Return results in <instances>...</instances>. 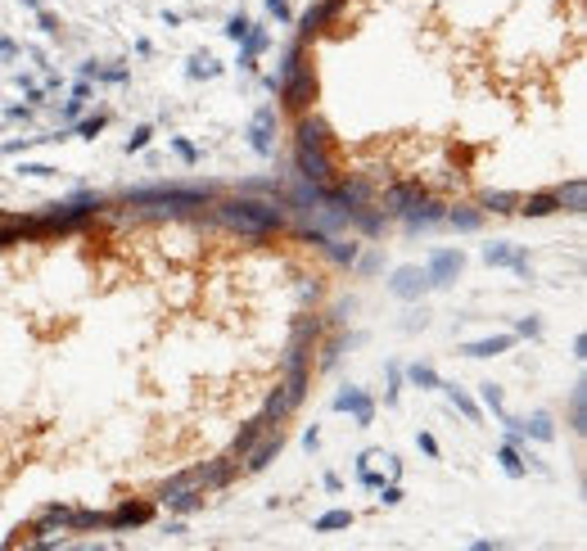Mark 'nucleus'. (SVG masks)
Here are the masks:
<instances>
[{
    "instance_id": "nucleus-1",
    "label": "nucleus",
    "mask_w": 587,
    "mask_h": 551,
    "mask_svg": "<svg viewBox=\"0 0 587 551\" xmlns=\"http://www.w3.org/2000/svg\"><path fill=\"white\" fill-rule=\"evenodd\" d=\"M294 158H298V172L307 181L321 186L330 176V154H325V127L316 118H303L298 122V145H294Z\"/></svg>"
},
{
    "instance_id": "nucleus-2",
    "label": "nucleus",
    "mask_w": 587,
    "mask_h": 551,
    "mask_svg": "<svg viewBox=\"0 0 587 551\" xmlns=\"http://www.w3.org/2000/svg\"><path fill=\"white\" fill-rule=\"evenodd\" d=\"M213 190L208 186H154V190H127V204H208Z\"/></svg>"
},
{
    "instance_id": "nucleus-3",
    "label": "nucleus",
    "mask_w": 587,
    "mask_h": 551,
    "mask_svg": "<svg viewBox=\"0 0 587 551\" xmlns=\"http://www.w3.org/2000/svg\"><path fill=\"white\" fill-rule=\"evenodd\" d=\"M226 217H235V222H248V226H281V208H267V204H253V199H235V204H226Z\"/></svg>"
},
{
    "instance_id": "nucleus-4",
    "label": "nucleus",
    "mask_w": 587,
    "mask_h": 551,
    "mask_svg": "<svg viewBox=\"0 0 587 551\" xmlns=\"http://www.w3.org/2000/svg\"><path fill=\"white\" fill-rule=\"evenodd\" d=\"M461 267H466L461 249H443V253H434V258H429V267H425V271H429V285H447Z\"/></svg>"
},
{
    "instance_id": "nucleus-5",
    "label": "nucleus",
    "mask_w": 587,
    "mask_h": 551,
    "mask_svg": "<svg viewBox=\"0 0 587 551\" xmlns=\"http://www.w3.org/2000/svg\"><path fill=\"white\" fill-rule=\"evenodd\" d=\"M334 412H352L357 416V425H371V416H375V402L362 388H343L339 398H334Z\"/></svg>"
},
{
    "instance_id": "nucleus-6",
    "label": "nucleus",
    "mask_w": 587,
    "mask_h": 551,
    "mask_svg": "<svg viewBox=\"0 0 587 551\" xmlns=\"http://www.w3.org/2000/svg\"><path fill=\"white\" fill-rule=\"evenodd\" d=\"M154 515V506H118L113 515H104V529H127V524H145V520Z\"/></svg>"
},
{
    "instance_id": "nucleus-7",
    "label": "nucleus",
    "mask_w": 587,
    "mask_h": 551,
    "mask_svg": "<svg viewBox=\"0 0 587 551\" xmlns=\"http://www.w3.org/2000/svg\"><path fill=\"white\" fill-rule=\"evenodd\" d=\"M425 285H429V271H420V267H402L398 276H393V294H402V299L420 294Z\"/></svg>"
},
{
    "instance_id": "nucleus-8",
    "label": "nucleus",
    "mask_w": 587,
    "mask_h": 551,
    "mask_svg": "<svg viewBox=\"0 0 587 551\" xmlns=\"http://www.w3.org/2000/svg\"><path fill=\"white\" fill-rule=\"evenodd\" d=\"M511 344H515V335H493V339H475V344H466L461 353H466V357H497V353H506Z\"/></svg>"
},
{
    "instance_id": "nucleus-9",
    "label": "nucleus",
    "mask_w": 587,
    "mask_h": 551,
    "mask_svg": "<svg viewBox=\"0 0 587 551\" xmlns=\"http://www.w3.org/2000/svg\"><path fill=\"white\" fill-rule=\"evenodd\" d=\"M272 122H276V109H258V118H253V149L258 154H272Z\"/></svg>"
},
{
    "instance_id": "nucleus-10",
    "label": "nucleus",
    "mask_w": 587,
    "mask_h": 551,
    "mask_svg": "<svg viewBox=\"0 0 587 551\" xmlns=\"http://www.w3.org/2000/svg\"><path fill=\"white\" fill-rule=\"evenodd\" d=\"M484 262H488V267H515V271H528V258H524V253H506V249H497V244H488V249H484Z\"/></svg>"
},
{
    "instance_id": "nucleus-11",
    "label": "nucleus",
    "mask_w": 587,
    "mask_h": 551,
    "mask_svg": "<svg viewBox=\"0 0 587 551\" xmlns=\"http://www.w3.org/2000/svg\"><path fill=\"white\" fill-rule=\"evenodd\" d=\"M519 213H528V217H547V213H556V195H528V199H519Z\"/></svg>"
},
{
    "instance_id": "nucleus-12",
    "label": "nucleus",
    "mask_w": 587,
    "mask_h": 551,
    "mask_svg": "<svg viewBox=\"0 0 587 551\" xmlns=\"http://www.w3.org/2000/svg\"><path fill=\"white\" fill-rule=\"evenodd\" d=\"M262 50H267V32H258V27H253V32L244 36V54H239V63H244V68H253V59H258Z\"/></svg>"
},
{
    "instance_id": "nucleus-13",
    "label": "nucleus",
    "mask_w": 587,
    "mask_h": 551,
    "mask_svg": "<svg viewBox=\"0 0 587 551\" xmlns=\"http://www.w3.org/2000/svg\"><path fill=\"white\" fill-rule=\"evenodd\" d=\"M281 443H285V439H281V430H276V434H272V439H267V443H262V448H258V452H253V457H248V470H258V465H267V461H272V457H276V452H281Z\"/></svg>"
},
{
    "instance_id": "nucleus-14",
    "label": "nucleus",
    "mask_w": 587,
    "mask_h": 551,
    "mask_svg": "<svg viewBox=\"0 0 587 551\" xmlns=\"http://www.w3.org/2000/svg\"><path fill=\"white\" fill-rule=\"evenodd\" d=\"M352 524V511H325L321 520H316V534H330V529H348Z\"/></svg>"
},
{
    "instance_id": "nucleus-15",
    "label": "nucleus",
    "mask_w": 587,
    "mask_h": 551,
    "mask_svg": "<svg viewBox=\"0 0 587 551\" xmlns=\"http://www.w3.org/2000/svg\"><path fill=\"white\" fill-rule=\"evenodd\" d=\"M519 430H524V434H533L537 443H551V439H556V425L547 421V416H533V421H528V425H519Z\"/></svg>"
},
{
    "instance_id": "nucleus-16",
    "label": "nucleus",
    "mask_w": 587,
    "mask_h": 551,
    "mask_svg": "<svg viewBox=\"0 0 587 551\" xmlns=\"http://www.w3.org/2000/svg\"><path fill=\"white\" fill-rule=\"evenodd\" d=\"M443 388H447V384H443ZM447 398H452V407H456V412H461V416H466V421H470V425H479V407H475V402H470V398H466V393H461V388H447Z\"/></svg>"
},
{
    "instance_id": "nucleus-17",
    "label": "nucleus",
    "mask_w": 587,
    "mask_h": 551,
    "mask_svg": "<svg viewBox=\"0 0 587 551\" xmlns=\"http://www.w3.org/2000/svg\"><path fill=\"white\" fill-rule=\"evenodd\" d=\"M497 461H502V470L511 474V479H519L524 474V461H519V452H515V443H506L502 452H497Z\"/></svg>"
},
{
    "instance_id": "nucleus-18",
    "label": "nucleus",
    "mask_w": 587,
    "mask_h": 551,
    "mask_svg": "<svg viewBox=\"0 0 587 551\" xmlns=\"http://www.w3.org/2000/svg\"><path fill=\"white\" fill-rule=\"evenodd\" d=\"M217 73H221V63L217 59H208V54H199V59H190V77H217Z\"/></svg>"
},
{
    "instance_id": "nucleus-19",
    "label": "nucleus",
    "mask_w": 587,
    "mask_h": 551,
    "mask_svg": "<svg viewBox=\"0 0 587 551\" xmlns=\"http://www.w3.org/2000/svg\"><path fill=\"white\" fill-rule=\"evenodd\" d=\"M407 375H411V384H420V388H438V384H443V379L434 375V366H420V362L411 366Z\"/></svg>"
},
{
    "instance_id": "nucleus-20",
    "label": "nucleus",
    "mask_w": 587,
    "mask_h": 551,
    "mask_svg": "<svg viewBox=\"0 0 587 551\" xmlns=\"http://www.w3.org/2000/svg\"><path fill=\"white\" fill-rule=\"evenodd\" d=\"M519 195H484V208L488 213H515Z\"/></svg>"
},
{
    "instance_id": "nucleus-21",
    "label": "nucleus",
    "mask_w": 587,
    "mask_h": 551,
    "mask_svg": "<svg viewBox=\"0 0 587 551\" xmlns=\"http://www.w3.org/2000/svg\"><path fill=\"white\" fill-rule=\"evenodd\" d=\"M109 127V118H104V113H95V118H86V122H77V136H86V140H95L100 136V131Z\"/></svg>"
},
{
    "instance_id": "nucleus-22",
    "label": "nucleus",
    "mask_w": 587,
    "mask_h": 551,
    "mask_svg": "<svg viewBox=\"0 0 587 551\" xmlns=\"http://www.w3.org/2000/svg\"><path fill=\"white\" fill-rule=\"evenodd\" d=\"M86 77H95V82H122L127 77V68H95V63H86Z\"/></svg>"
},
{
    "instance_id": "nucleus-23",
    "label": "nucleus",
    "mask_w": 587,
    "mask_h": 551,
    "mask_svg": "<svg viewBox=\"0 0 587 551\" xmlns=\"http://www.w3.org/2000/svg\"><path fill=\"white\" fill-rule=\"evenodd\" d=\"M479 398H484V407H488V412L506 416V412H502V388H497V384H484V388H479Z\"/></svg>"
},
{
    "instance_id": "nucleus-24",
    "label": "nucleus",
    "mask_w": 587,
    "mask_h": 551,
    "mask_svg": "<svg viewBox=\"0 0 587 551\" xmlns=\"http://www.w3.org/2000/svg\"><path fill=\"white\" fill-rule=\"evenodd\" d=\"M149 136H154V127H136V131L127 136V154H140V149L149 145Z\"/></svg>"
},
{
    "instance_id": "nucleus-25",
    "label": "nucleus",
    "mask_w": 587,
    "mask_h": 551,
    "mask_svg": "<svg viewBox=\"0 0 587 551\" xmlns=\"http://www.w3.org/2000/svg\"><path fill=\"white\" fill-rule=\"evenodd\" d=\"M248 32H253V23H248L244 14H239V18H230V27H226V36H230V41H244Z\"/></svg>"
},
{
    "instance_id": "nucleus-26",
    "label": "nucleus",
    "mask_w": 587,
    "mask_h": 551,
    "mask_svg": "<svg viewBox=\"0 0 587 551\" xmlns=\"http://www.w3.org/2000/svg\"><path fill=\"white\" fill-rule=\"evenodd\" d=\"M14 86H18V91H27V100H36V104H41V95H45L32 77H14Z\"/></svg>"
},
{
    "instance_id": "nucleus-27",
    "label": "nucleus",
    "mask_w": 587,
    "mask_h": 551,
    "mask_svg": "<svg viewBox=\"0 0 587 551\" xmlns=\"http://www.w3.org/2000/svg\"><path fill=\"white\" fill-rule=\"evenodd\" d=\"M380 501H384V506H398V501H402V488H398V483H389V488L380 483Z\"/></svg>"
},
{
    "instance_id": "nucleus-28",
    "label": "nucleus",
    "mask_w": 587,
    "mask_h": 551,
    "mask_svg": "<svg viewBox=\"0 0 587 551\" xmlns=\"http://www.w3.org/2000/svg\"><path fill=\"white\" fill-rule=\"evenodd\" d=\"M420 452H425V457H438V443H434V434H420Z\"/></svg>"
},
{
    "instance_id": "nucleus-29",
    "label": "nucleus",
    "mask_w": 587,
    "mask_h": 551,
    "mask_svg": "<svg viewBox=\"0 0 587 551\" xmlns=\"http://www.w3.org/2000/svg\"><path fill=\"white\" fill-rule=\"evenodd\" d=\"M18 172H27V176H50L54 167H45V163H23V167H18Z\"/></svg>"
},
{
    "instance_id": "nucleus-30",
    "label": "nucleus",
    "mask_w": 587,
    "mask_h": 551,
    "mask_svg": "<svg viewBox=\"0 0 587 551\" xmlns=\"http://www.w3.org/2000/svg\"><path fill=\"white\" fill-rule=\"evenodd\" d=\"M447 222H456V226H479V217H475V213H447Z\"/></svg>"
},
{
    "instance_id": "nucleus-31",
    "label": "nucleus",
    "mask_w": 587,
    "mask_h": 551,
    "mask_svg": "<svg viewBox=\"0 0 587 551\" xmlns=\"http://www.w3.org/2000/svg\"><path fill=\"white\" fill-rule=\"evenodd\" d=\"M172 145H177L181 158H190V163H195V145H190V140H172Z\"/></svg>"
},
{
    "instance_id": "nucleus-32",
    "label": "nucleus",
    "mask_w": 587,
    "mask_h": 551,
    "mask_svg": "<svg viewBox=\"0 0 587 551\" xmlns=\"http://www.w3.org/2000/svg\"><path fill=\"white\" fill-rule=\"evenodd\" d=\"M303 443H307V452L321 448V430H307V434H303Z\"/></svg>"
},
{
    "instance_id": "nucleus-33",
    "label": "nucleus",
    "mask_w": 587,
    "mask_h": 551,
    "mask_svg": "<svg viewBox=\"0 0 587 551\" xmlns=\"http://www.w3.org/2000/svg\"><path fill=\"white\" fill-rule=\"evenodd\" d=\"M267 5H272L276 18H290V5H285V0H267Z\"/></svg>"
}]
</instances>
